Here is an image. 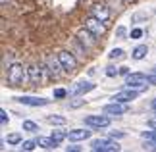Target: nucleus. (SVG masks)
I'll return each instance as SVG.
<instances>
[{
  "label": "nucleus",
  "mask_w": 156,
  "mask_h": 152,
  "mask_svg": "<svg viewBox=\"0 0 156 152\" xmlns=\"http://www.w3.org/2000/svg\"><path fill=\"white\" fill-rule=\"evenodd\" d=\"M93 16L98 17V19H102V21H108L110 19V10H108L104 4H97V6H93Z\"/></svg>",
  "instance_id": "ddd939ff"
},
{
  "label": "nucleus",
  "mask_w": 156,
  "mask_h": 152,
  "mask_svg": "<svg viewBox=\"0 0 156 152\" xmlns=\"http://www.w3.org/2000/svg\"><path fill=\"white\" fill-rule=\"evenodd\" d=\"M23 131L35 133V131H39V125L35 123V121H23Z\"/></svg>",
  "instance_id": "a211bd4d"
},
{
  "label": "nucleus",
  "mask_w": 156,
  "mask_h": 152,
  "mask_svg": "<svg viewBox=\"0 0 156 152\" xmlns=\"http://www.w3.org/2000/svg\"><path fill=\"white\" fill-rule=\"evenodd\" d=\"M127 110H129V108L125 106V102H116V100H114L112 104H106L102 108V112L106 115H122V114H125Z\"/></svg>",
  "instance_id": "423d86ee"
},
{
  "label": "nucleus",
  "mask_w": 156,
  "mask_h": 152,
  "mask_svg": "<svg viewBox=\"0 0 156 152\" xmlns=\"http://www.w3.org/2000/svg\"><path fill=\"white\" fill-rule=\"evenodd\" d=\"M141 35H143L141 29H133V31H131V39H139Z\"/></svg>",
  "instance_id": "bb28decb"
},
{
  "label": "nucleus",
  "mask_w": 156,
  "mask_h": 152,
  "mask_svg": "<svg viewBox=\"0 0 156 152\" xmlns=\"http://www.w3.org/2000/svg\"><path fill=\"white\" fill-rule=\"evenodd\" d=\"M154 71H156V68H154Z\"/></svg>",
  "instance_id": "f704fd0d"
},
{
  "label": "nucleus",
  "mask_w": 156,
  "mask_h": 152,
  "mask_svg": "<svg viewBox=\"0 0 156 152\" xmlns=\"http://www.w3.org/2000/svg\"><path fill=\"white\" fill-rule=\"evenodd\" d=\"M110 58L112 60H123L125 58V52L122 50V48H114V50L110 52Z\"/></svg>",
  "instance_id": "6ab92c4d"
},
{
  "label": "nucleus",
  "mask_w": 156,
  "mask_h": 152,
  "mask_svg": "<svg viewBox=\"0 0 156 152\" xmlns=\"http://www.w3.org/2000/svg\"><path fill=\"white\" fill-rule=\"evenodd\" d=\"M83 121H85V125H89V127H97V129L110 125V118H108L106 114H104V115H87V118H83Z\"/></svg>",
  "instance_id": "39448f33"
},
{
  "label": "nucleus",
  "mask_w": 156,
  "mask_h": 152,
  "mask_svg": "<svg viewBox=\"0 0 156 152\" xmlns=\"http://www.w3.org/2000/svg\"><path fill=\"white\" fill-rule=\"evenodd\" d=\"M116 33H118V37H123V35H125V29H123V27H118Z\"/></svg>",
  "instance_id": "7c9ffc66"
},
{
  "label": "nucleus",
  "mask_w": 156,
  "mask_h": 152,
  "mask_svg": "<svg viewBox=\"0 0 156 152\" xmlns=\"http://www.w3.org/2000/svg\"><path fill=\"white\" fill-rule=\"evenodd\" d=\"M91 137V131H85V129H73V131H68V139L69 141H85V139Z\"/></svg>",
  "instance_id": "4468645a"
},
{
  "label": "nucleus",
  "mask_w": 156,
  "mask_h": 152,
  "mask_svg": "<svg viewBox=\"0 0 156 152\" xmlns=\"http://www.w3.org/2000/svg\"><path fill=\"white\" fill-rule=\"evenodd\" d=\"M0 121H2V125L8 123V114H6V110H0Z\"/></svg>",
  "instance_id": "a878e982"
},
{
  "label": "nucleus",
  "mask_w": 156,
  "mask_h": 152,
  "mask_svg": "<svg viewBox=\"0 0 156 152\" xmlns=\"http://www.w3.org/2000/svg\"><path fill=\"white\" fill-rule=\"evenodd\" d=\"M48 123L52 125H66V118H60V115H48Z\"/></svg>",
  "instance_id": "f3484780"
},
{
  "label": "nucleus",
  "mask_w": 156,
  "mask_h": 152,
  "mask_svg": "<svg viewBox=\"0 0 156 152\" xmlns=\"http://www.w3.org/2000/svg\"><path fill=\"white\" fill-rule=\"evenodd\" d=\"M148 83L156 85V71H154V73H151V75H148Z\"/></svg>",
  "instance_id": "c85d7f7f"
},
{
  "label": "nucleus",
  "mask_w": 156,
  "mask_h": 152,
  "mask_svg": "<svg viewBox=\"0 0 156 152\" xmlns=\"http://www.w3.org/2000/svg\"><path fill=\"white\" fill-rule=\"evenodd\" d=\"M151 106H152V110H154V112H156V98H154V100H152V102H151Z\"/></svg>",
  "instance_id": "473e14b6"
},
{
  "label": "nucleus",
  "mask_w": 156,
  "mask_h": 152,
  "mask_svg": "<svg viewBox=\"0 0 156 152\" xmlns=\"http://www.w3.org/2000/svg\"><path fill=\"white\" fill-rule=\"evenodd\" d=\"M147 123H148V127H152V129H156V115H152V118L148 119Z\"/></svg>",
  "instance_id": "cd10ccee"
},
{
  "label": "nucleus",
  "mask_w": 156,
  "mask_h": 152,
  "mask_svg": "<svg viewBox=\"0 0 156 152\" xmlns=\"http://www.w3.org/2000/svg\"><path fill=\"white\" fill-rule=\"evenodd\" d=\"M37 144H41V147L46 148V150H54V148H58L60 141H56V139H44V137H39Z\"/></svg>",
  "instance_id": "2eb2a0df"
},
{
  "label": "nucleus",
  "mask_w": 156,
  "mask_h": 152,
  "mask_svg": "<svg viewBox=\"0 0 156 152\" xmlns=\"http://www.w3.org/2000/svg\"><path fill=\"white\" fill-rule=\"evenodd\" d=\"M85 27L94 35V37H102V35L106 33L104 21L98 19V17H94V16H91V17H87V19H85Z\"/></svg>",
  "instance_id": "7ed1b4c3"
},
{
  "label": "nucleus",
  "mask_w": 156,
  "mask_h": 152,
  "mask_svg": "<svg viewBox=\"0 0 156 152\" xmlns=\"http://www.w3.org/2000/svg\"><path fill=\"white\" fill-rule=\"evenodd\" d=\"M68 94L69 93H68V90H64V89H56V90H54V98H66Z\"/></svg>",
  "instance_id": "4be33fe9"
},
{
  "label": "nucleus",
  "mask_w": 156,
  "mask_h": 152,
  "mask_svg": "<svg viewBox=\"0 0 156 152\" xmlns=\"http://www.w3.org/2000/svg\"><path fill=\"white\" fill-rule=\"evenodd\" d=\"M93 89H94V85L91 81H79V83H75L68 93H69V96H79V94H85V93H89V90H93Z\"/></svg>",
  "instance_id": "0eeeda50"
},
{
  "label": "nucleus",
  "mask_w": 156,
  "mask_h": 152,
  "mask_svg": "<svg viewBox=\"0 0 156 152\" xmlns=\"http://www.w3.org/2000/svg\"><path fill=\"white\" fill-rule=\"evenodd\" d=\"M17 102H21V104L25 106H46L50 100L46 98H39V96H20V98H16Z\"/></svg>",
  "instance_id": "9b49d317"
},
{
  "label": "nucleus",
  "mask_w": 156,
  "mask_h": 152,
  "mask_svg": "<svg viewBox=\"0 0 156 152\" xmlns=\"http://www.w3.org/2000/svg\"><path fill=\"white\" fill-rule=\"evenodd\" d=\"M46 65H48V73H50V77L58 79V77H60V68H62L60 60L54 58V56H48V58H46Z\"/></svg>",
  "instance_id": "f8f14e48"
},
{
  "label": "nucleus",
  "mask_w": 156,
  "mask_h": 152,
  "mask_svg": "<svg viewBox=\"0 0 156 152\" xmlns=\"http://www.w3.org/2000/svg\"><path fill=\"white\" fill-rule=\"evenodd\" d=\"M118 73H119V69L112 68V65H110V68H106V75H108V77H116Z\"/></svg>",
  "instance_id": "393cba45"
},
{
  "label": "nucleus",
  "mask_w": 156,
  "mask_h": 152,
  "mask_svg": "<svg viewBox=\"0 0 156 152\" xmlns=\"http://www.w3.org/2000/svg\"><path fill=\"white\" fill-rule=\"evenodd\" d=\"M137 96H139V90H133V89H125V90H119V93H116V96H114V100L116 102H131L135 100Z\"/></svg>",
  "instance_id": "6e6552de"
},
{
  "label": "nucleus",
  "mask_w": 156,
  "mask_h": 152,
  "mask_svg": "<svg viewBox=\"0 0 156 152\" xmlns=\"http://www.w3.org/2000/svg\"><path fill=\"white\" fill-rule=\"evenodd\" d=\"M147 52H148L147 44H139V46H135V50H133V58L135 60H143L147 56Z\"/></svg>",
  "instance_id": "dca6fc26"
},
{
  "label": "nucleus",
  "mask_w": 156,
  "mask_h": 152,
  "mask_svg": "<svg viewBox=\"0 0 156 152\" xmlns=\"http://www.w3.org/2000/svg\"><path fill=\"white\" fill-rule=\"evenodd\" d=\"M143 139H147V141H156V129L154 131H145L143 133Z\"/></svg>",
  "instance_id": "412c9836"
},
{
  "label": "nucleus",
  "mask_w": 156,
  "mask_h": 152,
  "mask_svg": "<svg viewBox=\"0 0 156 152\" xmlns=\"http://www.w3.org/2000/svg\"><path fill=\"white\" fill-rule=\"evenodd\" d=\"M58 60H60V64H62V69H64V71H68V73L75 71V68H77V60H75V56H73L71 52L62 50V52L58 54Z\"/></svg>",
  "instance_id": "20e7f679"
},
{
  "label": "nucleus",
  "mask_w": 156,
  "mask_h": 152,
  "mask_svg": "<svg viewBox=\"0 0 156 152\" xmlns=\"http://www.w3.org/2000/svg\"><path fill=\"white\" fill-rule=\"evenodd\" d=\"M66 137H68V133H64V131H54L52 133V139H56V141H64Z\"/></svg>",
  "instance_id": "b1692460"
},
{
  "label": "nucleus",
  "mask_w": 156,
  "mask_h": 152,
  "mask_svg": "<svg viewBox=\"0 0 156 152\" xmlns=\"http://www.w3.org/2000/svg\"><path fill=\"white\" fill-rule=\"evenodd\" d=\"M112 137H114V139H122V137H123V133H116V131H114V133H112Z\"/></svg>",
  "instance_id": "2f4dec72"
},
{
  "label": "nucleus",
  "mask_w": 156,
  "mask_h": 152,
  "mask_svg": "<svg viewBox=\"0 0 156 152\" xmlns=\"http://www.w3.org/2000/svg\"><path fill=\"white\" fill-rule=\"evenodd\" d=\"M145 148H148V150H156V141H152V143H148Z\"/></svg>",
  "instance_id": "c756f323"
},
{
  "label": "nucleus",
  "mask_w": 156,
  "mask_h": 152,
  "mask_svg": "<svg viewBox=\"0 0 156 152\" xmlns=\"http://www.w3.org/2000/svg\"><path fill=\"white\" fill-rule=\"evenodd\" d=\"M23 77H25V71H23L21 64H12L8 69V85L10 87H20L23 83Z\"/></svg>",
  "instance_id": "f257e3e1"
},
{
  "label": "nucleus",
  "mask_w": 156,
  "mask_h": 152,
  "mask_svg": "<svg viewBox=\"0 0 156 152\" xmlns=\"http://www.w3.org/2000/svg\"><path fill=\"white\" fill-rule=\"evenodd\" d=\"M125 83H127L129 87H143V85L148 83V75H145V73H129Z\"/></svg>",
  "instance_id": "9d476101"
},
{
  "label": "nucleus",
  "mask_w": 156,
  "mask_h": 152,
  "mask_svg": "<svg viewBox=\"0 0 156 152\" xmlns=\"http://www.w3.org/2000/svg\"><path fill=\"white\" fill-rule=\"evenodd\" d=\"M123 2H127V4H129V2H133V0H123Z\"/></svg>",
  "instance_id": "72a5a7b5"
},
{
  "label": "nucleus",
  "mask_w": 156,
  "mask_h": 152,
  "mask_svg": "<svg viewBox=\"0 0 156 152\" xmlns=\"http://www.w3.org/2000/svg\"><path fill=\"white\" fill-rule=\"evenodd\" d=\"M10 144H17V143H21V135L20 133H12V135H8V139H6Z\"/></svg>",
  "instance_id": "aec40b11"
},
{
  "label": "nucleus",
  "mask_w": 156,
  "mask_h": 152,
  "mask_svg": "<svg viewBox=\"0 0 156 152\" xmlns=\"http://www.w3.org/2000/svg\"><path fill=\"white\" fill-rule=\"evenodd\" d=\"M91 148L94 152H118L119 144L110 141V139H97V141L91 143Z\"/></svg>",
  "instance_id": "f03ea898"
},
{
  "label": "nucleus",
  "mask_w": 156,
  "mask_h": 152,
  "mask_svg": "<svg viewBox=\"0 0 156 152\" xmlns=\"http://www.w3.org/2000/svg\"><path fill=\"white\" fill-rule=\"evenodd\" d=\"M27 73H29V79H31L33 87H39L41 79H43V69H41V65H37V64H31V65L27 68Z\"/></svg>",
  "instance_id": "1a4fd4ad"
},
{
  "label": "nucleus",
  "mask_w": 156,
  "mask_h": 152,
  "mask_svg": "<svg viewBox=\"0 0 156 152\" xmlns=\"http://www.w3.org/2000/svg\"><path fill=\"white\" fill-rule=\"evenodd\" d=\"M35 144H37V141H25V143L21 144V150H33Z\"/></svg>",
  "instance_id": "5701e85b"
}]
</instances>
